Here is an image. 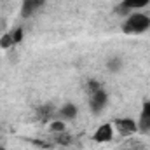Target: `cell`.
<instances>
[{
    "instance_id": "6da1fadb",
    "label": "cell",
    "mask_w": 150,
    "mask_h": 150,
    "mask_svg": "<svg viewBox=\"0 0 150 150\" xmlns=\"http://www.w3.org/2000/svg\"><path fill=\"white\" fill-rule=\"evenodd\" d=\"M149 28L150 16L142 14V12L129 14L126 18V21L122 23V33H126V35H140V33H145Z\"/></svg>"
},
{
    "instance_id": "7a4b0ae2",
    "label": "cell",
    "mask_w": 150,
    "mask_h": 150,
    "mask_svg": "<svg viewBox=\"0 0 150 150\" xmlns=\"http://www.w3.org/2000/svg\"><path fill=\"white\" fill-rule=\"evenodd\" d=\"M113 129L120 134V136H133L138 133V122L131 117H120L113 120Z\"/></svg>"
},
{
    "instance_id": "3957f363",
    "label": "cell",
    "mask_w": 150,
    "mask_h": 150,
    "mask_svg": "<svg viewBox=\"0 0 150 150\" xmlns=\"http://www.w3.org/2000/svg\"><path fill=\"white\" fill-rule=\"evenodd\" d=\"M108 105V93L101 87L89 96V108L93 113H101Z\"/></svg>"
},
{
    "instance_id": "277c9868",
    "label": "cell",
    "mask_w": 150,
    "mask_h": 150,
    "mask_svg": "<svg viewBox=\"0 0 150 150\" xmlns=\"http://www.w3.org/2000/svg\"><path fill=\"white\" fill-rule=\"evenodd\" d=\"M113 133H115V129H113L112 124H101L94 131L93 142H96V143H108V142L113 140Z\"/></svg>"
},
{
    "instance_id": "5b68a950",
    "label": "cell",
    "mask_w": 150,
    "mask_h": 150,
    "mask_svg": "<svg viewBox=\"0 0 150 150\" xmlns=\"http://www.w3.org/2000/svg\"><path fill=\"white\" fill-rule=\"evenodd\" d=\"M45 0H23V5H21V16L23 18H32L35 12H38L42 9Z\"/></svg>"
},
{
    "instance_id": "8992f818",
    "label": "cell",
    "mask_w": 150,
    "mask_h": 150,
    "mask_svg": "<svg viewBox=\"0 0 150 150\" xmlns=\"http://www.w3.org/2000/svg\"><path fill=\"white\" fill-rule=\"evenodd\" d=\"M138 131L140 133H150V101H145L142 107L140 120H138Z\"/></svg>"
},
{
    "instance_id": "52a82bcc",
    "label": "cell",
    "mask_w": 150,
    "mask_h": 150,
    "mask_svg": "<svg viewBox=\"0 0 150 150\" xmlns=\"http://www.w3.org/2000/svg\"><path fill=\"white\" fill-rule=\"evenodd\" d=\"M149 4H150V0H122L120 5H119V9H117V12L126 14L131 9H142V7H145Z\"/></svg>"
},
{
    "instance_id": "ba28073f",
    "label": "cell",
    "mask_w": 150,
    "mask_h": 150,
    "mask_svg": "<svg viewBox=\"0 0 150 150\" xmlns=\"http://www.w3.org/2000/svg\"><path fill=\"white\" fill-rule=\"evenodd\" d=\"M52 117H54V108H52L51 103L40 105V107L37 108V120L44 122V124H47V122L52 120Z\"/></svg>"
},
{
    "instance_id": "9c48e42d",
    "label": "cell",
    "mask_w": 150,
    "mask_h": 150,
    "mask_svg": "<svg viewBox=\"0 0 150 150\" xmlns=\"http://www.w3.org/2000/svg\"><path fill=\"white\" fill-rule=\"evenodd\" d=\"M77 113H79V108L75 107L74 103H65V105L61 107L59 113H58V119L68 122V120H74L75 117H77Z\"/></svg>"
},
{
    "instance_id": "30bf717a",
    "label": "cell",
    "mask_w": 150,
    "mask_h": 150,
    "mask_svg": "<svg viewBox=\"0 0 150 150\" xmlns=\"http://www.w3.org/2000/svg\"><path fill=\"white\" fill-rule=\"evenodd\" d=\"M49 129H51L54 134H58V133H61V131H67V122L61 120V119L51 120V122H49Z\"/></svg>"
},
{
    "instance_id": "8fae6325",
    "label": "cell",
    "mask_w": 150,
    "mask_h": 150,
    "mask_svg": "<svg viewBox=\"0 0 150 150\" xmlns=\"http://www.w3.org/2000/svg\"><path fill=\"white\" fill-rule=\"evenodd\" d=\"M122 65H124V61H122L120 58H110V59L107 61V68H108L112 74H117V72L122 68Z\"/></svg>"
},
{
    "instance_id": "7c38bea8",
    "label": "cell",
    "mask_w": 150,
    "mask_h": 150,
    "mask_svg": "<svg viewBox=\"0 0 150 150\" xmlns=\"http://www.w3.org/2000/svg\"><path fill=\"white\" fill-rule=\"evenodd\" d=\"M12 45H16L14 44V37H12V32L11 33H4L0 37V47L2 49H11Z\"/></svg>"
},
{
    "instance_id": "4fadbf2b",
    "label": "cell",
    "mask_w": 150,
    "mask_h": 150,
    "mask_svg": "<svg viewBox=\"0 0 150 150\" xmlns=\"http://www.w3.org/2000/svg\"><path fill=\"white\" fill-rule=\"evenodd\" d=\"M56 143H59V145H63V147H68V145L72 143V136H70L67 131H61V133L56 134Z\"/></svg>"
},
{
    "instance_id": "5bb4252c",
    "label": "cell",
    "mask_w": 150,
    "mask_h": 150,
    "mask_svg": "<svg viewBox=\"0 0 150 150\" xmlns=\"http://www.w3.org/2000/svg\"><path fill=\"white\" fill-rule=\"evenodd\" d=\"M101 87H103V86H101L96 79H91V80H87V84H86V91H87L89 96H91L93 93H96L98 89H101Z\"/></svg>"
},
{
    "instance_id": "9a60e30c",
    "label": "cell",
    "mask_w": 150,
    "mask_h": 150,
    "mask_svg": "<svg viewBox=\"0 0 150 150\" xmlns=\"http://www.w3.org/2000/svg\"><path fill=\"white\" fill-rule=\"evenodd\" d=\"M143 149V145H142V142H136V140H129V142H126L124 143V147L120 150H142Z\"/></svg>"
},
{
    "instance_id": "2e32d148",
    "label": "cell",
    "mask_w": 150,
    "mask_h": 150,
    "mask_svg": "<svg viewBox=\"0 0 150 150\" xmlns=\"http://www.w3.org/2000/svg\"><path fill=\"white\" fill-rule=\"evenodd\" d=\"M12 37H14V44H19L23 40V28L19 26V28L12 30Z\"/></svg>"
},
{
    "instance_id": "e0dca14e",
    "label": "cell",
    "mask_w": 150,
    "mask_h": 150,
    "mask_svg": "<svg viewBox=\"0 0 150 150\" xmlns=\"http://www.w3.org/2000/svg\"><path fill=\"white\" fill-rule=\"evenodd\" d=\"M0 150H5V149H4V147H2V145H0Z\"/></svg>"
}]
</instances>
